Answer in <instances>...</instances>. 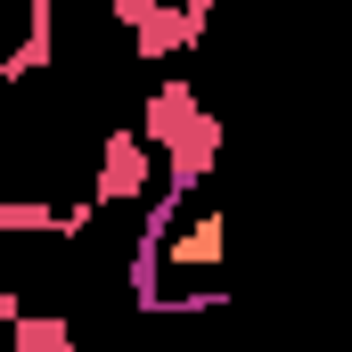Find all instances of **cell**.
I'll use <instances>...</instances> for the list:
<instances>
[{"label":"cell","mask_w":352,"mask_h":352,"mask_svg":"<svg viewBox=\"0 0 352 352\" xmlns=\"http://www.w3.org/2000/svg\"><path fill=\"white\" fill-rule=\"evenodd\" d=\"M140 148L164 164V188L180 197H197L205 180L221 173V115L205 107V90L188 82V74H164V82L140 98Z\"/></svg>","instance_id":"6da1fadb"},{"label":"cell","mask_w":352,"mask_h":352,"mask_svg":"<svg viewBox=\"0 0 352 352\" xmlns=\"http://www.w3.org/2000/svg\"><path fill=\"white\" fill-rule=\"evenodd\" d=\"M221 246H230V230H221V205H205V213H180L173 230H164V246H156V278H173V270H221Z\"/></svg>","instance_id":"277c9868"},{"label":"cell","mask_w":352,"mask_h":352,"mask_svg":"<svg viewBox=\"0 0 352 352\" xmlns=\"http://www.w3.org/2000/svg\"><path fill=\"white\" fill-rule=\"evenodd\" d=\"M148 188H156V156L140 148L131 123H115V131L98 140V164H90V205H98V213H123V205H140Z\"/></svg>","instance_id":"7a4b0ae2"},{"label":"cell","mask_w":352,"mask_h":352,"mask_svg":"<svg viewBox=\"0 0 352 352\" xmlns=\"http://www.w3.org/2000/svg\"><path fill=\"white\" fill-rule=\"evenodd\" d=\"M50 66H58V25H25V41L0 50V82H33Z\"/></svg>","instance_id":"8992f818"},{"label":"cell","mask_w":352,"mask_h":352,"mask_svg":"<svg viewBox=\"0 0 352 352\" xmlns=\"http://www.w3.org/2000/svg\"><path fill=\"white\" fill-rule=\"evenodd\" d=\"M0 238H58V205L50 197H0Z\"/></svg>","instance_id":"52a82bcc"},{"label":"cell","mask_w":352,"mask_h":352,"mask_svg":"<svg viewBox=\"0 0 352 352\" xmlns=\"http://www.w3.org/2000/svg\"><path fill=\"white\" fill-rule=\"evenodd\" d=\"M74 344H82V328L66 311H16L8 320V352H74Z\"/></svg>","instance_id":"5b68a950"},{"label":"cell","mask_w":352,"mask_h":352,"mask_svg":"<svg viewBox=\"0 0 352 352\" xmlns=\"http://www.w3.org/2000/svg\"><path fill=\"white\" fill-rule=\"evenodd\" d=\"M107 16L131 33V58H140V66H164V58H180V50H197L180 0H107Z\"/></svg>","instance_id":"3957f363"},{"label":"cell","mask_w":352,"mask_h":352,"mask_svg":"<svg viewBox=\"0 0 352 352\" xmlns=\"http://www.w3.org/2000/svg\"><path fill=\"white\" fill-rule=\"evenodd\" d=\"M16 311H25V287H8V278H0V328H8Z\"/></svg>","instance_id":"9c48e42d"},{"label":"cell","mask_w":352,"mask_h":352,"mask_svg":"<svg viewBox=\"0 0 352 352\" xmlns=\"http://www.w3.org/2000/svg\"><path fill=\"white\" fill-rule=\"evenodd\" d=\"M213 8H221V0H180V16H188V33H197V41L213 33Z\"/></svg>","instance_id":"ba28073f"}]
</instances>
